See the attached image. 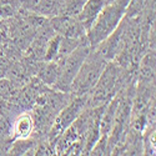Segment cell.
I'll return each mask as SVG.
<instances>
[{
	"instance_id": "obj_1",
	"label": "cell",
	"mask_w": 156,
	"mask_h": 156,
	"mask_svg": "<svg viewBox=\"0 0 156 156\" xmlns=\"http://www.w3.org/2000/svg\"><path fill=\"white\" fill-rule=\"evenodd\" d=\"M129 3L130 0H114L112 3L104 5L91 28L86 31V39L90 46H98L118 28L126 14Z\"/></svg>"
},
{
	"instance_id": "obj_2",
	"label": "cell",
	"mask_w": 156,
	"mask_h": 156,
	"mask_svg": "<svg viewBox=\"0 0 156 156\" xmlns=\"http://www.w3.org/2000/svg\"><path fill=\"white\" fill-rule=\"evenodd\" d=\"M124 81V68L118 62H109L105 65L98 83L91 89L90 104L93 108L102 106L121 90V83Z\"/></svg>"
},
{
	"instance_id": "obj_3",
	"label": "cell",
	"mask_w": 156,
	"mask_h": 156,
	"mask_svg": "<svg viewBox=\"0 0 156 156\" xmlns=\"http://www.w3.org/2000/svg\"><path fill=\"white\" fill-rule=\"evenodd\" d=\"M106 64L108 61L98 51L94 54L89 53V55L83 61L79 71L76 73L74 77L70 91L74 93L76 96L86 95L87 93H90L91 89L95 86V84L98 83Z\"/></svg>"
},
{
	"instance_id": "obj_4",
	"label": "cell",
	"mask_w": 156,
	"mask_h": 156,
	"mask_svg": "<svg viewBox=\"0 0 156 156\" xmlns=\"http://www.w3.org/2000/svg\"><path fill=\"white\" fill-rule=\"evenodd\" d=\"M90 53V44L83 41L77 45L71 53L59 62V76L55 83V87L62 93L70 91L71 83L76 73L79 71L83 61Z\"/></svg>"
},
{
	"instance_id": "obj_5",
	"label": "cell",
	"mask_w": 156,
	"mask_h": 156,
	"mask_svg": "<svg viewBox=\"0 0 156 156\" xmlns=\"http://www.w3.org/2000/svg\"><path fill=\"white\" fill-rule=\"evenodd\" d=\"M86 102H87L86 95L76 96L74 100L68 102V105H65L59 111V114L55 116L53 124H51L50 131H49V142L53 146H55L56 140L62 134L64 130L69 125H71L73 121L84 111Z\"/></svg>"
},
{
	"instance_id": "obj_6",
	"label": "cell",
	"mask_w": 156,
	"mask_h": 156,
	"mask_svg": "<svg viewBox=\"0 0 156 156\" xmlns=\"http://www.w3.org/2000/svg\"><path fill=\"white\" fill-rule=\"evenodd\" d=\"M53 29L56 34L64 37L81 39L86 34L77 18L68 15H55L53 19Z\"/></svg>"
},
{
	"instance_id": "obj_7",
	"label": "cell",
	"mask_w": 156,
	"mask_h": 156,
	"mask_svg": "<svg viewBox=\"0 0 156 156\" xmlns=\"http://www.w3.org/2000/svg\"><path fill=\"white\" fill-rule=\"evenodd\" d=\"M104 5H105L104 0H85L80 12L76 16L77 20L80 21V24L84 27L85 31H87L91 28L93 23L98 18L99 12L104 8Z\"/></svg>"
},
{
	"instance_id": "obj_8",
	"label": "cell",
	"mask_w": 156,
	"mask_h": 156,
	"mask_svg": "<svg viewBox=\"0 0 156 156\" xmlns=\"http://www.w3.org/2000/svg\"><path fill=\"white\" fill-rule=\"evenodd\" d=\"M34 130L35 127H34V120L31 114L24 112L20 116H18L14 124H12L10 130V136L12 140L27 139V137H30Z\"/></svg>"
},
{
	"instance_id": "obj_9",
	"label": "cell",
	"mask_w": 156,
	"mask_h": 156,
	"mask_svg": "<svg viewBox=\"0 0 156 156\" xmlns=\"http://www.w3.org/2000/svg\"><path fill=\"white\" fill-rule=\"evenodd\" d=\"M59 76V62L46 61L37 70V77L45 85H55Z\"/></svg>"
},
{
	"instance_id": "obj_10",
	"label": "cell",
	"mask_w": 156,
	"mask_h": 156,
	"mask_svg": "<svg viewBox=\"0 0 156 156\" xmlns=\"http://www.w3.org/2000/svg\"><path fill=\"white\" fill-rule=\"evenodd\" d=\"M61 0H39L31 11L43 16H55L59 14Z\"/></svg>"
},
{
	"instance_id": "obj_11",
	"label": "cell",
	"mask_w": 156,
	"mask_h": 156,
	"mask_svg": "<svg viewBox=\"0 0 156 156\" xmlns=\"http://www.w3.org/2000/svg\"><path fill=\"white\" fill-rule=\"evenodd\" d=\"M11 149L9 150L10 155H34L35 152V141L27 139H18L14 140Z\"/></svg>"
},
{
	"instance_id": "obj_12",
	"label": "cell",
	"mask_w": 156,
	"mask_h": 156,
	"mask_svg": "<svg viewBox=\"0 0 156 156\" xmlns=\"http://www.w3.org/2000/svg\"><path fill=\"white\" fill-rule=\"evenodd\" d=\"M34 155H56V154L54 146L50 142H43V144L37 146V149H35Z\"/></svg>"
},
{
	"instance_id": "obj_13",
	"label": "cell",
	"mask_w": 156,
	"mask_h": 156,
	"mask_svg": "<svg viewBox=\"0 0 156 156\" xmlns=\"http://www.w3.org/2000/svg\"><path fill=\"white\" fill-rule=\"evenodd\" d=\"M114 2V0H104V3H105V4H109V3H112Z\"/></svg>"
}]
</instances>
